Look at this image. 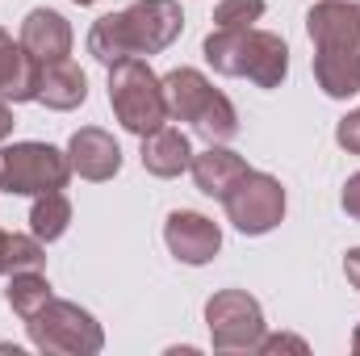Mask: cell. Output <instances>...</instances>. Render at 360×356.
Returning <instances> with one entry per match:
<instances>
[{"instance_id":"1","label":"cell","mask_w":360,"mask_h":356,"mask_svg":"<svg viewBox=\"0 0 360 356\" xmlns=\"http://www.w3.org/2000/svg\"><path fill=\"white\" fill-rule=\"evenodd\" d=\"M314 80L335 101L360 92V0H319L306 13Z\"/></svg>"},{"instance_id":"2","label":"cell","mask_w":360,"mask_h":356,"mask_svg":"<svg viewBox=\"0 0 360 356\" xmlns=\"http://www.w3.org/2000/svg\"><path fill=\"white\" fill-rule=\"evenodd\" d=\"M184 30V13L176 0H139L126 13H109L92 25L89 51L105 63H122V59H143V55H160L168 51Z\"/></svg>"},{"instance_id":"3","label":"cell","mask_w":360,"mask_h":356,"mask_svg":"<svg viewBox=\"0 0 360 356\" xmlns=\"http://www.w3.org/2000/svg\"><path fill=\"white\" fill-rule=\"evenodd\" d=\"M205 63L222 76H248L256 89H281L289 72V46L269 30H214L205 38Z\"/></svg>"},{"instance_id":"4","label":"cell","mask_w":360,"mask_h":356,"mask_svg":"<svg viewBox=\"0 0 360 356\" xmlns=\"http://www.w3.org/2000/svg\"><path fill=\"white\" fill-rule=\"evenodd\" d=\"M160 84H164V101H168V117L193 122V130L205 143H231L239 134V113H235L231 96L214 89L197 68H176Z\"/></svg>"},{"instance_id":"5","label":"cell","mask_w":360,"mask_h":356,"mask_svg":"<svg viewBox=\"0 0 360 356\" xmlns=\"http://www.w3.org/2000/svg\"><path fill=\"white\" fill-rule=\"evenodd\" d=\"M109 105L117 113V122L130 134H151L168 122V101H164V84L151 72L147 59H122L109 68Z\"/></svg>"},{"instance_id":"6","label":"cell","mask_w":360,"mask_h":356,"mask_svg":"<svg viewBox=\"0 0 360 356\" xmlns=\"http://www.w3.org/2000/svg\"><path fill=\"white\" fill-rule=\"evenodd\" d=\"M25 327H30L34 348H42V352L89 356V352H101V344H105V336L92 323L89 310H80L76 302H63V298H51L42 310H34L25 319Z\"/></svg>"},{"instance_id":"7","label":"cell","mask_w":360,"mask_h":356,"mask_svg":"<svg viewBox=\"0 0 360 356\" xmlns=\"http://www.w3.org/2000/svg\"><path fill=\"white\" fill-rule=\"evenodd\" d=\"M205 323H210V340L218 352H256V344L264 336L260 302L243 289L214 293L205 302Z\"/></svg>"},{"instance_id":"8","label":"cell","mask_w":360,"mask_h":356,"mask_svg":"<svg viewBox=\"0 0 360 356\" xmlns=\"http://www.w3.org/2000/svg\"><path fill=\"white\" fill-rule=\"evenodd\" d=\"M0 164H4V193H25V197L55 193L72 177L68 155L55 151L51 143H17L0 151Z\"/></svg>"},{"instance_id":"9","label":"cell","mask_w":360,"mask_h":356,"mask_svg":"<svg viewBox=\"0 0 360 356\" xmlns=\"http://www.w3.org/2000/svg\"><path fill=\"white\" fill-rule=\"evenodd\" d=\"M226 205V218L235 222V231L243 235H269L272 227L285 218V189L281 180L269 172H243L235 180V189L222 197Z\"/></svg>"},{"instance_id":"10","label":"cell","mask_w":360,"mask_h":356,"mask_svg":"<svg viewBox=\"0 0 360 356\" xmlns=\"http://www.w3.org/2000/svg\"><path fill=\"white\" fill-rule=\"evenodd\" d=\"M164 243H168V252L176 256L180 265H205V260L218 256L222 231H218V222H210L205 214L176 210V214H168V222H164Z\"/></svg>"},{"instance_id":"11","label":"cell","mask_w":360,"mask_h":356,"mask_svg":"<svg viewBox=\"0 0 360 356\" xmlns=\"http://www.w3.org/2000/svg\"><path fill=\"white\" fill-rule=\"evenodd\" d=\"M68 164H72V172H80L84 180H109V177H117V168H122V147L101 126H84L68 143Z\"/></svg>"},{"instance_id":"12","label":"cell","mask_w":360,"mask_h":356,"mask_svg":"<svg viewBox=\"0 0 360 356\" xmlns=\"http://www.w3.org/2000/svg\"><path fill=\"white\" fill-rule=\"evenodd\" d=\"M25 55H34L38 63H59L72 55V25L55 13V8H34L21 21V38Z\"/></svg>"},{"instance_id":"13","label":"cell","mask_w":360,"mask_h":356,"mask_svg":"<svg viewBox=\"0 0 360 356\" xmlns=\"http://www.w3.org/2000/svg\"><path fill=\"white\" fill-rule=\"evenodd\" d=\"M38 80H42V63L34 55H25V46L0 30V96L38 101Z\"/></svg>"},{"instance_id":"14","label":"cell","mask_w":360,"mask_h":356,"mask_svg":"<svg viewBox=\"0 0 360 356\" xmlns=\"http://www.w3.org/2000/svg\"><path fill=\"white\" fill-rule=\"evenodd\" d=\"M193 164V147H188V134L180 126H160L151 134H143V168L151 177L172 180Z\"/></svg>"},{"instance_id":"15","label":"cell","mask_w":360,"mask_h":356,"mask_svg":"<svg viewBox=\"0 0 360 356\" xmlns=\"http://www.w3.org/2000/svg\"><path fill=\"white\" fill-rule=\"evenodd\" d=\"M188 168H193V180H197V189L205 197H226L235 189V180L248 172V160L235 155V151H226L222 143H210L201 155H193Z\"/></svg>"},{"instance_id":"16","label":"cell","mask_w":360,"mask_h":356,"mask_svg":"<svg viewBox=\"0 0 360 356\" xmlns=\"http://www.w3.org/2000/svg\"><path fill=\"white\" fill-rule=\"evenodd\" d=\"M84 96H89V76H84L72 59L42 63L38 101H42L46 109H76V105H84Z\"/></svg>"},{"instance_id":"17","label":"cell","mask_w":360,"mask_h":356,"mask_svg":"<svg viewBox=\"0 0 360 356\" xmlns=\"http://www.w3.org/2000/svg\"><path fill=\"white\" fill-rule=\"evenodd\" d=\"M68 222H72V201L63 197V189L38 193V201L30 210V235H38L42 243H51V239H59L68 231Z\"/></svg>"},{"instance_id":"18","label":"cell","mask_w":360,"mask_h":356,"mask_svg":"<svg viewBox=\"0 0 360 356\" xmlns=\"http://www.w3.org/2000/svg\"><path fill=\"white\" fill-rule=\"evenodd\" d=\"M4 298H8V306H13L21 319H30V314L42 310L55 293H51V281H46L38 268H25V272H8V289H4Z\"/></svg>"},{"instance_id":"19","label":"cell","mask_w":360,"mask_h":356,"mask_svg":"<svg viewBox=\"0 0 360 356\" xmlns=\"http://www.w3.org/2000/svg\"><path fill=\"white\" fill-rule=\"evenodd\" d=\"M260 17H264V0H222L214 8L218 30H252Z\"/></svg>"},{"instance_id":"20","label":"cell","mask_w":360,"mask_h":356,"mask_svg":"<svg viewBox=\"0 0 360 356\" xmlns=\"http://www.w3.org/2000/svg\"><path fill=\"white\" fill-rule=\"evenodd\" d=\"M335 143L344 147V151H352V155H360V109H352L340 126H335Z\"/></svg>"},{"instance_id":"21","label":"cell","mask_w":360,"mask_h":356,"mask_svg":"<svg viewBox=\"0 0 360 356\" xmlns=\"http://www.w3.org/2000/svg\"><path fill=\"white\" fill-rule=\"evenodd\" d=\"M340 201H344V214L360 222V172H356V177H348V184H344V197H340Z\"/></svg>"},{"instance_id":"22","label":"cell","mask_w":360,"mask_h":356,"mask_svg":"<svg viewBox=\"0 0 360 356\" xmlns=\"http://www.w3.org/2000/svg\"><path fill=\"white\" fill-rule=\"evenodd\" d=\"M276 348L306 352V344H302V340H293V336H260V344H256V352H276Z\"/></svg>"},{"instance_id":"23","label":"cell","mask_w":360,"mask_h":356,"mask_svg":"<svg viewBox=\"0 0 360 356\" xmlns=\"http://www.w3.org/2000/svg\"><path fill=\"white\" fill-rule=\"evenodd\" d=\"M13 134V109H8V96H0V139Z\"/></svg>"},{"instance_id":"24","label":"cell","mask_w":360,"mask_h":356,"mask_svg":"<svg viewBox=\"0 0 360 356\" xmlns=\"http://www.w3.org/2000/svg\"><path fill=\"white\" fill-rule=\"evenodd\" d=\"M344 272H348V281H352V285L360 289V248H356V252H348V260H344Z\"/></svg>"},{"instance_id":"25","label":"cell","mask_w":360,"mask_h":356,"mask_svg":"<svg viewBox=\"0 0 360 356\" xmlns=\"http://www.w3.org/2000/svg\"><path fill=\"white\" fill-rule=\"evenodd\" d=\"M4 260H8V235L0 231V272H4Z\"/></svg>"},{"instance_id":"26","label":"cell","mask_w":360,"mask_h":356,"mask_svg":"<svg viewBox=\"0 0 360 356\" xmlns=\"http://www.w3.org/2000/svg\"><path fill=\"white\" fill-rule=\"evenodd\" d=\"M352 352L360 356V327H356V336H352Z\"/></svg>"},{"instance_id":"27","label":"cell","mask_w":360,"mask_h":356,"mask_svg":"<svg viewBox=\"0 0 360 356\" xmlns=\"http://www.w3.org/2000/svg\"><path fill=\"white\" fill-rule=\"evenodd\" d=\"M0 189H4V164H0Z\"/></svg>"},{"instance_id":"28","label":"cell","mask_w":360,"mask_h":356,"mask_svg":"<svg viewBox=\"0 0 360 356\" xmlns=\"http://www.w3.org/2000/svg\"><path fill=\"white\" fill-rule=\"evenodd\" d=\"M72 4H96V0H72Z\"/></svg>"}]
</instances>
